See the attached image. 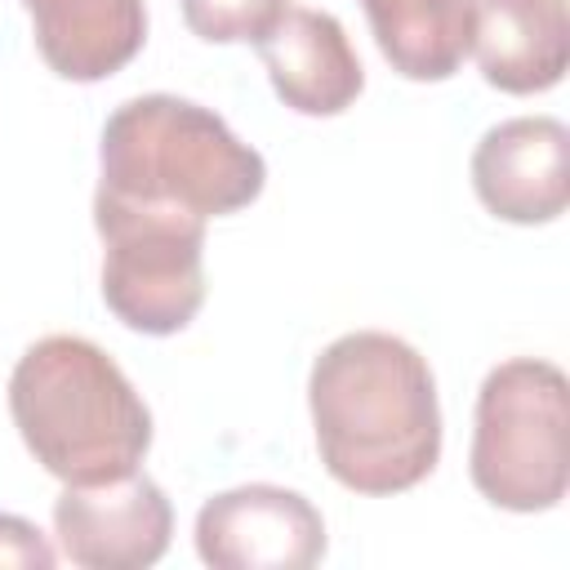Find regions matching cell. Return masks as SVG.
Returning a JSON list of instances; mask_svg holds the SVG:
<instances>
[{"mask_svg": "<svg viewBox=\"0 0 570 570\" xmlns=\"http://www.w3.org/2000/svg\"><path fill=\"white\" fill-rule=\"evenodd\" d=\"M325 472L356 494L414 490L441 459V405L428 361L396 334L334 338L307 374Z\"/></svg>", "mask_w": 570, "mask_h": 570, "instance_id": "1", "label": "cell"}, {"mask_svg": "<svg viewBox=\"0 0 570 570\" xmlns=\"http://www.w3.org/2000/svg\"><path fill=\"white\" fill-rule=\"evenodd\" d=\"M9 414L22 445L62 485H98L138 472L151 445V410L125 370L80 334L36 338L18 356Z\"/></svg>", "mask_w": 570, "mask_h": 570, "instance_id": "2", "label": "cell"}, {"mask_svg": "<svg viewBox=\"0 0 570 570\" xmlns=\"http://www.w3.org/2000/svg\"><path fill=\"white\" fill-rule=\"evenodd\" d=\"M263 183V156L191 98L138 94L102 125L98 191L107 196L183 209L209 223L254 205Z\"/></svg>", "mask_w": 570, "mask_h": 570, "instance_id": "3", "label": "cell"}, {"mask_svg": "<svg viewBox=\"0 0 570 570\" xmlns=\"http://www.w3.org/2000/svg\"><path fill=\"white\" fill-rule=\"evenodd\" d=\"M472 485L503 512H548L570 485V383L552 361L512 356L476 392Z\"/></svg>", "mask_w": 570, "mask_h": 570, "instance_id": "4", "label": "cell"}, {"mask_svg": "<svg viewBox=\"0 0 570 570\" xmlns=\"http://www.w3.org/2000/svg\"><path fill=\"white\" fill-rule=\"evenodd\" d=\"M102 303L138 334H178L205 303V218L94 191Z\"/></svg>", "mask_w": 570, "mask_h": 570, "instance_id": "5", "label": "cell"}, {"mask_svg": "<svg viewBox=\"0 0 570 570\" xmlns=\"http://www.w3.org/2000/svg\"><path fill=\"white\" fill-rule=\"evenodd\" d=\"M196 552L214 570H307L325 557V521L298 490L254 481L200 503Z\"/></svg>", "mask_w": 570, "mask_h": 570, "instance_id": "6", "label": "cell"}, {"mask_svg": "<svg viewBox=\"0 0 570 570\" xmlns=\"http://www.w3.org/2000/svg\"><path fill=\"white\" fill-rule=\"evenodd\" d=\"M53 534L71 566L142 570L165 557L174 508L151 476L125 472L98 485H67L53 503Z\"/></svg>", "mask_w": 570, "mask_h": 570, "instance_id": "7", "label": "cell"}, {"mask_svg": "<svg viewBox=\"0 0 570 570\" xmlns=\"http://www.w3.org/2000/svg\"><path fill=\"white\" fill-rule=\"evenodd\" d=\"M481 205L517 227H539L570 205V129L557 116H517L481 134L472 151Z\"/></svg>", "mask_w": 570, "mask_h": 570, "instance_id": "8", "label": "cell"}, {"mask_svg": "<svg viewBox=\"0 0 570 570\" xmlns=\"http://www.w3.org/2000/svg\"><path fill=\"white\" fill-rule=\"evenodd\" d=\"M258 58L276 98L298 116H338L365 89V67L325 9H285V18L258 40Z\"/></svg>", "mask_w": 570, "mask_h": 570, "instance_id": "9", "label": "cell"}, {"mask_svg": "<svg viewBox=\"0 0 570 570\" xmlns=\"http://www.w3.org/2000/svg\"><path fill=\"white\" fill-rule=\"evenodd\" d=\"M485 85L543 94L570 62L566 0H472V49Z\"/></svg>", "mask_w": 570, "mask_h": 570, "instance_id": "10", "label": "cell"}, {"mask_svg": "<svg viewBox=\"0 0 570 570\" xmlns=\"http://www.w3.org/2000/svg\"><path fill=\"white\" fill-rule=\"evenodd\" d=\"M22 9L49 71L76 85L116 76L147 40L142 0H22Z\"/></svg>", "mask_w": 570, "mask_h": 570, "instance_id": "11", "label": "cell"}, {"mask_svg": "<svg viewBox=\"0 0 570 570\" xmlns=\"http://www.w3.org/2000/svg\"><path fill=\"white\" fill-rule=\"evenodd\" d=\"M361 9L405 80H450L472 49V0H361Z\"/></svg>", "mask_w": 570, "mask_h": 570, "instance_id": "12", "label": "cell"}, {"mask_svg": "<svg viewBox=\"0 0 570 570\" xmlns=\"http://www.w3.org/2000/svg\"><path fill=\"white\" fill-rule=\"evenodd\" d=\"M285 9L289 0H183V22L209 45H258Z\"/></svg>", "mask_w": 570, "mask_h": 570, "instance_id": "13", "label": "cell"}, {"mask_svg": "<svg viewBox=\"0 0 570 570\" xmlns=\"http://www.w3.org/2000/svg\"><path fill=\"white\" fill-rule=\"evenodd\" d=\"M58 561V552L49 548V539L13 512H0V566H22V570H49Z\"/></svg>", "mask_w": 570, "mask_h": 570, "instance_id": "14", "label": "cell"}]
</instances>
